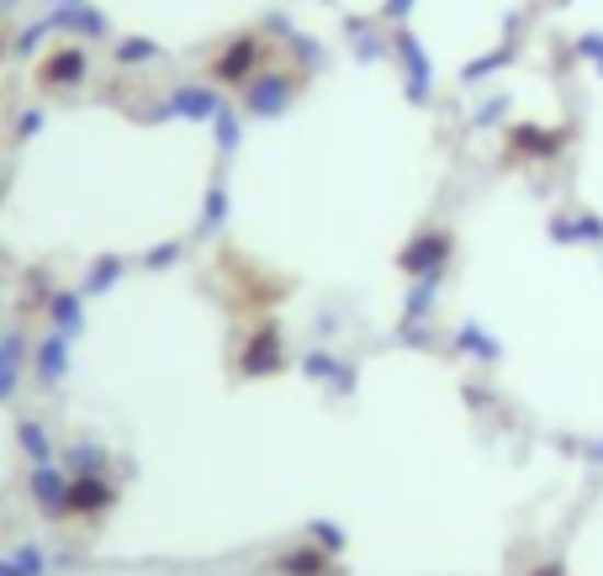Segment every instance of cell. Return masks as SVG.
<instances>
[{"mask_svg":"<svg viewBox=\"0 0 603 576\" xmlns=\"http://www.w3.org/2000/svg\"><path fill=\"white\" fill-rule=\"evenodd\" d=\"M32 360H37V381H43V387H59L64 370H69V338L48 334L43 344H37V355H32Z\"/></svg>","mask_w":603,"mask_h":576,"instance_id":"7c38bea8","label":"cell"},{"mask_svg":"<svg viewBox=\"0 0 603 576\" xmlns=\"http://www.w3.org/2000/svg\"><path fill=\"white\" fill-rule=\"evenodd\" d=\"M344 32H350V48H355V54H361L365 64H376L382 54H387V48H382V37L371 32V22H350Z\"/></svg>","mask_w":603,"mask_h":576,"instance_id":"44dd1931","label":"cell"},{"mask_svg":"<svg viewBox=\"0 0 603 576\" xmlns=\"http://www.w3.org/2000/svg\"><path fill=\"white\" fill-rule=\"evenodd\" d=\"M530 576H567V566H561V561H541Z\"/></svg>","mask_w":603,"mask_h":576,"instance_id":"e575fe53","label":"cell"},{"mask_svg":"<svg viewBox=\"0 0 603 576\" xmlns=\"http://www.w3.org/2000/svg\"><path fill=\"white\" fill-rule=\"evenodd\" d=\"M302 370H307V376H318V381H339V387H350V370L333 360V355H307Z\"/></svg>","mask_w":603,"mask_h":576,"instance_id":"cb8c5ba5","label":"cell"},{"mask_svg":"<svg viewBox=\"0 0 603 576\" xmlns=\"http://www.w3.org/2000/svg\"><path fill=\"white\" fill-rule=\"evenodd\" d=\"M0 64H5V48H0Z\"/></svg>","mask_w":603,"mask_h":576,"instance_id":"74e56055","label":"cell"},{"mask_svg":"<svg viewBox=\"0 0 603 576\" xmlns=\"http://www.w3.org/2000/svg\"><path fill=\"white\" fill-rule=\"evenodd\" d=\"M207 127H212L217 153H223V159H234V153H239V138H243V112H239V106H228V101H223V112H217Z\"/></svg>","mask_w":603,"mask_h":576,"instance_id":"e0dca14e","label":"cell"},{"mask_svg":"<svg viewBox=\"0 0 603 576\" xmlns=\"http://www.w3.org/2000/svg\"><path fill=\"white\" fill-rule=\"evenodd\" d=\"M509 149L513 153H530V159H550V153L561 149V133H550V127H513L509 133Z\"/></svg>","mask_w":603,"mask_h":576,"instance_id":"5bb4252c","label":"cell"},{"mask_svg":"<svg viewBox=\"0 0 603 576\" xmlns=\"http://www.w3.org/2000/svg\"><path fill=\"white\" fill-rule=\"evenodd\" d=\"M312 540H318V550H344V529L339 523H312Z\"/></svg>","mask_w":603,"mask_h":576,"instance_id":"f1b7e54d","label":"cell"},{"mask_svg":"<svg viewBox=\"0 0 603 576\" xmlns=\"http://www.w3.org/2000/svg\"><path fill=\"white\" fill-rule=\"evenodd\" d=\"M48 323H54V334H64V338L80 334V323H86V291H59V297L48 302Z\"/></svg>","mask_w":603,"mask_h":576,"instance_id":"4fadbf2b","label":"cell"},{"mask_svg":"<svg viewBox=\"0 0 603 576\" xmlns=\"http://www.w3.org/2000/svg\"><path fill=\"white\" fill-rule=\"evenodd\" d=\"M503 106H509V101H487L482 112H477V127H487V122H498V117H503Z\"/></svg>","mask_w":603,"mask_h":576,"instance_id":"d6a6232c","label":"cell"},{"mask_svg":"<svg viewBox=\"0 0 603 576\" xmlns=\"http://www.w3.org/2000/svg\"><path fill=\"white\" fill-rule=\"evenodd\" d=\"M329 566H333V555L329 550H318V545L286 550V555H281V572L286 576H329Z\"/></svg>","mask_w":603,"mask_h":576,"instance_id":"ac0fdd59","label":"cell"},{"mask_svg":"<svg viewBox=\"0 0 603 576\" xmlns=\"http://www.w3.org/2000/svg\"><path fill=\"white\" fill-rule=\"evenodd\" d=\"M54 16V32H75V43H106L112 37V16L91 5V0H80V5H59V11H48Z\"/></svg>","mask_w":603,"mask_h":576,"instance_id":"8992f818","label":"cell"},{"mask_svg":"<svg viewBox=\"0 0 603 576\" xmlns=\"http://www.w3.org/2000/svg\"><path fill=\"white\" fill-rule=\"evenodd\" d=\"M32 133H43V106H32L16 117V138H32Z\"/></svg>","mask_w":603,"mask_h":576,"instance_id":"f546056e","label":"cell"},{"mask_svg":"<svg viewBox=\"0 0 603 576\" xmlns=\"http://www.w3.org/2000/svg\"><path fill=\"white\" fill-rule=\"evenodd\" d=\"M223 217H228V191H223V181H217L207 191V207H202V233H217Z\"/></svg>","mask_w":603,"mask_h":576,"instance_id":"603a6c76","label":"cell"},{"mask_svg":"<svg viewBox=\"0 0 603 576\" xmlns=\"http://www.w3.org/2000/svg\"><path fill=\"white\" fill-rule=\"evenodd\" d=\"M281 360H286L281 334H275V329H260V334L249 338V349H243V376H271V370H281Z\"/></svg>","mask_w":603,"mask_h":576,"instance_id":"ba28073f","label":"cell"},{"mask_svg":"<svg viewBox=\"0 0 603 576\" xmlns=\"http://www.w3.org/2000/svg\"><path fill=\"white\" fill-rule=\"evenodd\" d=\"M0 185H5V181H0Z\"/></svg>","mask_w":603,"mask_h":576,"instance_id":"f35d334b","label":"cell"},{"mask_svg":"<svg viewBox=\"0 0 603 576\" xmlns=\"http://www.w3.org/2000/svg\"><path fill=\"white\" fill-rule=\"evenodd\" d=\"M48 5H54V11H59V5H80V0H48Z\"/></svg>","mask_w":603,"mask_h":576,"instance_id":"8d00e7d4","label":"cell"},{"mask_svg":"<svg viewBox=\"0 0 603 576\" xmlns=\"http://www.w3.org/2000/svg\"><path fill=\"white\" fill-rule=\"evenodd\" d=\"M22 370H27V338H22V334H0V402L16 392Z\"/></svg>","mask_w":603,"mask_h":576,"instance_id":"8fae6325","label":"cell"},{"mask_svg":"<svg viewBox=\"0 0 603 576\" xmlns=\"http://www.w3.org/2000/svg\"><path fill=\"white\" fill-rule=\"evenodd\" d=\"M588 460H593V465H603V439H599V445H588Z\"/></svg>","mask_w":603,"mask_h":576,"instance_id":"d590c367","label":"cell"},{"mask_svg":"<svg viewBox=\"0 0 603 576\" xmlns=\"http://www.w3.org/2000/svg\"><path fill=\"white\" fill-rule=\"evenodd\" d=\"M397 59H402V80H408V95L413 101H429V91H434V69H429V54H423V43L413 37L408 27H397L392 37Z\"/></svg>","mask_w":603,"mask_h":576,"instance_id":"52a82bcc","label":"cell"},{"mask_svg":"<svg viewBox=\"0 0 603 576\" xmlns=\"http://www.w3.org/2000/svg\"><path fill=\"white\" fill-rule=\"evenodd\" d=\"M175 254H181V249H175V243H164V249H149V265H170V260H175Z\"/></svg>","mask_w":603,"mask_h":576,"instance_id":"836d02e7","label":"cell"},{"mask_svg":"<svg viewBox=\"0 0 603 576\" xmlns=\"http://www.w3.org/2000/svg\"><path fill=\"white\" fill-rule=\"evenodd\" d=\"M48 37H54V16H37V22H27V27L16 32L11 54H16V59H32V54H37V48H43Z\"/></svg>","mask_w":603,"mask_h":576,"instance_id":"ffe728a7","label":"cell"},{"mask_svg":"<svg viewBox=\"0 0 603 576\" xmlns=\"http://www.w3.org/2000/svg\"><path fill=\"white\" fill-rule=\"evenodd\" d=\"M297 91L302 85L292 80V69H271V64H265V69L239 91V112L243 117H281V112L297 101Z\"/></svg>","mask_w":603,"mask_h":576,"instance_id":"3957f363","label":"cell"},{"mask_svg":"<svg viewBox=\"0 0 603 576\" xmlns=\"http://www.w3.org/2000/svg\"><path fill=\"white\" fill-rule=\"evenodd\" d=\"M43 572H48L43 550H16L11 561H0V576H43Z\"/></svg>","mask_w":603,"mask_h":576,"instance_id":"7402d4cb","label":"cell"},{"mask_svg":"<svg viewBox=\"0 0 603 576\" xmlns=\"http://www.w3.org/2000/svg\"><path fill=\"white\" fill-rule=\"evenodd\" d=\"M106 514L112 508V482L95 471V476H69V514Z\"/></svg>","mask_w":603,"mask_h":576,"instance_id":"9c48e42d","label":"cell"},{"mask_svg":"<svg viewBox=\"0 0 603 576\" xmlns=\"http://www.w3.org/2000/svg\"><path fill=\"white\" fill-rule=\"evenodd\" d=\"M550 239L556 243H603V217H593V212L556 217V222H550Z\"/></svg>","mask_w":603,"mask_h":576,"instance_id":"2e32d148","label":"cell"},{"mask_svg":"<svg viewBox=\"0 0 603 576\" xmlns=\"http://www.w3.org/2000/svg\"><path fill=\"white\" fill-rule=\"evenodd\" d=\"M455 349H466V355H477V360H498L503 349H498V338L477 329V323H460V334H455Z\"/></svg>","mask_w":603,"mask_h":576,"instance_id":"d6986e66","label":"cell"},{"mask_svg":"<svg viewBox=\"0 0 603 576\" xmlns=\"http://www.w3.org/2000/svg\"><path fill=\"white\" fill-rule=\"evenodd\" d=\"M445 260H451V233H445V228H423L419 239L397 254L402 275H413V280H440V275H445Z\"/></svg>","mask_w":603,"mask_h":576,"instance_id":"277c9868","label":"cell"},{"mask_svg":"<svg viewBox=\"0 0 603 576\" xmlns=\"http://www.w3.org/2000/svg\"><path fill=\"white\" fill-rule=\"evenodd\" d=\"M91 80V48L86 43H54L48 54H37V64H32V85L43 95H69L80 91Z\"/></svg>","mask_w":603,"mask_h":576,"instance_id":"7a4b0ae2","label":"cell"},{"mask_svg":"<svg viewBox=\"0 0 603 576\" xmlns=\"http://www.w3.org/2000/svg\"><path fill=\"white\" fill-rule=\"evenodd\" d=\"M503 59H509V48H498V54H487V59H477V64H471V69H466V74H460V80H466V85H477L482 74H498V69H503Z\"/></svg>","mask_w":603,"mask_h":576,"instance_id":"83f0119b","label":"cell"},{"mask_svg":"<svg viewBox=\"0 0 603 576\" xmlns=\"http://www.w3.org/2000/svg\"><path fill=\"white\" fill-rule=\"evenodd\" d=\"M117 275H122V260H112V254H106V260H95L91 280H86V297H95V291H106V286H112Z\"/></svg>","mask_w":603,"mask_h":576,"instance_id":"4316f807","label":"cell"},{"mask_svg":"<svg viewBox=\"0 0 603 576\" xmlns=\"http://www.w3.org/2000/svg\"><path fill=\"white\" fill-rule=\"evenodd\" d=\"M577 48H582V54H593V59H599V69H603V37H599V32H588Z\"/></svg>","mask_w":603,"mask_h":576,"instance_id":"1f68e13d","label":"cell"},{"mask_svg":"<svg viewBox=\"0 0 603 576\" xmlns=\"http://www.w3.org/2000/svg\"><path fill=\"white\" fill-rule=\"evenodd\" d=\"M408 11H413V0H387L382 5V22H408Z\"/></svg>","mask_w":603,"mask_h":576,"instance_id":"4dcf8cb0","label":"cell"},{"mask_svg":"<svg viewBox=\"0 0 603 576\" xmlns=\"http://www.w3.org/2000/svg\"><path fill=\"white\" fill-rule=\"evenodd\" d=\"M265 64H271L265 32H234V37L207 59V85H217V91H243Z\"/></svg>","mask_w":603,"mask_h":576,"instance_id":"6da1fadb","label":"cell"},{"mask_svg":"<svg viewBox=\"0 0 603 576\" xmlns=\"http://www.w3.org/2000/svg\"><path fill=\"white\" fill-rule=\"evenodd\" d=\"M22 450H27L37 465H48V456H54V445H48V428H43V424H22Z\"/></svg>","mask_w":603,"mask_h":576,"instance_id":"484cf974","label":"cell"},{"mask_svg":"<svg viewBox=\"0 0 603 576\" xmlns=\"http://www.w3.org/2000/svg\"><path fill=\"white\" fill-rule=\"evenodd\" d=\"M434 297H440V280H419V286L408 291V318H413V323L429 318V312H434Z\"/></svg>","mask_w":603,"mask_h":576,"instance_id":"d4e9b609","label":"cell"},{"mask_svg":"<svg viewBox=\"0 0 603 576\" xmlns=\"http://www.w3.org/2000/svg\"><path fill=\"white\" fill-rule=\"evenodd\" d=\"M223 112V91L207 85V80H191V85H175V91L159 95V117H181V122H212Z\"/></svg>","mask_w":603,"mask_h":576,"instance_id":"5b68a950","label":"cell"},{"mask_svg":"<svg viewBox=\"0 0 603 576\" xmlns=\"http://www.w3.org/2000/svg\"><path fill=\"white\" fill-rule=\"evenodd\" d=\"M112 54H117V69H149V64H164V48H159L153 37H117Z\"/></svg>","mask_w":603,"mask_h":576,"instance_id":"9a60e30c","label":"cell"},{"mask_svg":"<svg viewBox=\"0 0 603 576\" xmlns=\"http://www.w3.org/2000/svg\"><path fill=\"white\" fill-rule=\"evenodd\" d=\"M32 497H37L54 518H64L69 514V476L54 471V465H37V471H32Z\"/></svg>","mask_w":603,"mask_h":576,"instance_id":"30bf717a","label":"cell"}]
</instances>
